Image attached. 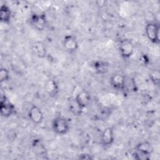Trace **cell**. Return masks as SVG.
<instances>
[{"label": "cell", "instance_id": "obj_7", "mask_svg": "<svg viewBox=\"0 0 160 160\" xmlns=\"http://www.w3.org/2000/svg\"><path fill=\"white\" fill-rule=\"evenodd\" d=\"M31 25L38 31H42L47 24V19L45 14H34L30 18Z\"/></svg>", "mask_w": 160, "mask_h": 160}, {"label": "cell", "instance_id": "obj_19", "mask_svg": "<svg viewBox=\"0 0 160 160\" xmlns=\"http://www.w3.org/2000/svg\"><path fill=\"white\" fill-rule=\"evenodd\" d=\"M79 159H92L93 157L92 156V155L89 154H86V153H84V154H81L79 156Z\"/></svg>", "mask_w": 160, "mask_h": 160}, {"label": "cell", "instance_id": "obj_16", "mask_svg": "<svg viewBox=\"0 0 160 160\" xmlns=\"http://www.w3.org/2000/svg\"><path fill=\"white\" fill-rule=\"evenodd\" d=\"M69 109L71 113L74 116H81L82 113L83 109L80 107L78 104L76 102L74 98L71 99L69 101Z\"/></svg>", "mask_w": 160, "mask_h": 160}, {"label": "cell", "instance_id": "obj_6", "mask_svg": "<svg viewBox=\"0 0 160 160\" xmlns=\"http://www.w3.org/2000/svg\"><path fill=\"white\" fill-rule=\"evenodd\" d=\"M64 48L69 53L76 52L79 48V43L76 38L72 34L66 35L62 40Z\"/></svg>", "mask_w": 160, "mask_h": 160}, {"label": "cell", "instance_id": "obj_18", "mask_svg": "<svg viewBox=\"0 0 160 160\" xmlns=\"http://www.w3.org/2000/svg\"><path fill=\"white\" fill-rule=\"evenodd\" d=\"M151 81L154 84H158L159 82V72L158 70H154L150 74Z\"/></svg>", "mask_w": 160, "mask_h": 160}, {"label": "cell", "instance_id": "obj_5", "mask_svg": "<svg viewBox=\"0 0 160 160\" xmlns=\"http://www.w3.org/2000/svg\"><path fill=\"white\" fill-rule=\"evenodd\" d=\"M119 50L123 58L128 59L133 54L134 46L131 40L128 39H124L119 42Z\"/></svg>", "mask_w": 160, "mask_h": 160}, {"label": "cell", "instance_id": "obj_4", "mask_svg": "<svg viewBox=\"0 0 160 160\" xmlns=\"http://www.w3.org/2000/svg\"><path fill=\"white\" fill-rule=\"evenodd\" d=\"M15 113V106L6 95H2L0 102V114L2 117L9 118Z\"/></svg>", "mask_w": 160, "mask_h": 160}, {"label": "cell", "instance_id": "obj_1", "mask_svg": "<svg viewBox=\"0 0 160 160\" xmlns=\"http://www.w3.org/2000/svg\"><path fill=\"white\" fill-rule=\"evenodd\" d=\"M153 150L154 148L151 142L142 141L136 146L132 156L136 160H149Z\"/></svg>", "mask_w": 160, "mask_h": 160}, {"label": "cell", "instance_id": "obj_8", "mask_svg": "<svg viewBox=\"0 0 160 160\" xmlns=\"http://www.w3.org/2000/svg\"><path fill=\"white\" fill-rule=\"evenodd\" d=\"M28 117L30 121L35 124H39L43 122L44 120V114L38 106L36 105H32L29 111Z\"/></svg>", "mask_w": 160, "mask_h": 160}, {"label": "cell", "instance_id": "obj_13", "mask_svg": "<svg viewBox=\"0 0 160 160\" xmlns=\"http://www.w3.org/2000/svg\"><path fill=\"white\" fill-rule=\"evenodd\" d=\"M11 19V11L6 4H2L0 8V21L4 24H8Z\"/></svg>", "mask_w": 160, "mask_h": 160}, {"label": "cell", "instance_id": "obj_15", "mask_svg": "<svg viewBox=\"0 0 160 160\" xmlns=\"http://www.w3.org/2000/svg\"><path fill=\"white\" fill-rule=\"evenodd\" d=\"M109 65L107 62L103 61H96L93 64L94 71L100 74H103L108 71Z\"/></svg>", "mask_w": 160, "mask_h": 160}, {"label": "cell", "instance_id": "obj_10", "mask_svg": "<svg viewBox=\"0 0 160 160\" xmlns=\"http://www.w3.org/2000/svg\"><path fill=\"white\" fill-rule=\"evenodd\" d=\"M126 82V77L121 73H115L110 78L111 86L118 91H124Z\"/></svg>", "mask_w": 160, "mask_h": 160}, {"label": "cell", "instance_id": "obj_11", "mask_svg": "<svg viewBox=\"0 0 160 160\" xmlns=\"http://www.w3.org/2000/svg\"><path fill=\"white\" fill-rule=\"evenodd\" d=\"M114 141V130L112 128H105L101 135V143L104 147H109Z\"/></svg>", "mask_w": 160, "mask_h": 160}, {"label": "cell", "instance_id": "obj_2", "mask_svg": "<svg viewBox=\"0 0 160 160\" xmlns=\"http://www.w3.org/2000/svg\"><path fill=\"white\" fill-rule=\"evenodd\" d=\"M52 129L56 134L62 136L68 132L70 126L67 119L59 115L53 119L52 121Z\"/></svg>", "mask_w": 160, "mask_h": 160}, {"label": "cell", "instance_id": "obj_14", "mask_svg": "<svg viewBox=\"0 0 160 160\" xmlns=\"http://www.w3.org/2000/svg\"><path fill=\"white\" fill-rule=\"evenodd\" d=\"M32 49L34 53L40 58H44L46 56L47 51L45 45L39 41L34 42L32 45Z\"/></svg>", "mask_w": 160, "mask_h": 160}, {"label": "cell", "instance_id": "obj_3", "mask_svg": "<svg viewBox=\"0 0 160 160\" xmlns=\"http://www.w3.org/2000/svg\"><path fill=\"white\" fill-rule=\"evenodd\" d=\"M145 33L148 39L152 43H159V25L156 22H149L146 25Z\"/></svg>", "mask_w": 160, "mask_h": 160}, {"label": "cell", "instance_id": "obj_17", "mask_svg": "<svg viewBox=\"0 0 160 160\" xmlns=\"http://www.w3.org/2000/svg\"><path fill=\"white\" fill-rule=\"evenodd\" d=\"M10 78L9 72L6 68H1L0 69V81L1 82L9 81Z\"/></svg>", "mask_w": 160, "mask_h": 160}, {"label": "cell", "instance_id": "obj_12", "mask_svg": "<svg viewBox=\"0 0 160 160\" xmlns=\"http://www.w3.org/2000/svg\"><path fill=\"white\" fill-rule=\"evenodd\" d=\"M45 90L50 97H56L59 92V86L56 81L53 79H49L45 84Z\"/></svg>", "mask_w": 160, "mask_h": 160}, {"label": "cell", "instance_id": "obj_9", "mask_svg": "<svg viewBox=\"0 0 160 160\" xmlns=\"http://www.w3.org/2000/svg\"><path fill=\"white\" fill-rule=\"evenodd\" d=\"M74 99L78 105L84 109L90 104L91 101V96L88 90L82 89L76 94Z\"/></svg>", "mask_w": 160, "mask_h": 160}]
</instances>
